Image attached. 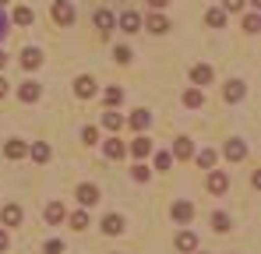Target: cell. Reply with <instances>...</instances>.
Returning <instances> with one entry per match:
<instances>
[{"instance_id":"obj_41","label":"cell","mask_w":261,"mask_h":254,"mask_svg":"<svg viewBox=\"0 0 261 254\" xmlns=\"http://www.w3.org/2000/svg\"><path fill=\"white\" fill-rule=\"evenodd\" d=\"M7 95V78H0V99Z\"/></svg>"},{"instance_id":"obj_32","label":"cell","mask_w":261,"mask_h":254,"mask_svg":"<svg viewBox=\"0 0 261 254\" xmlns=\"http://www.w3.org/2000/svg\"><path fill=\"white\" fill-rule=\"evenodd\" d=\"M43 254H64V244H60V240H46Z\"/></svg>"},{"instance_id":"obj_22","label":"cell","mask_w":261,"mask_h":254,"mask_svg":"<svg viewBox=\"0 0 261 254\" xmlns=\"http://www.w3.org/2000/svg\"><path fill=\"white\" fill-rule=\"evenodd\" d=\"M148 32H155V36H163V32H170V21H166L163 14H152V18H148Z\"/></svg>"},{"instance_id":"obj_25","label":"cell","mask_w":261,"mask_h":254,"mask_svg":"<svg viewBox=\"0 0 261 254\" xmlns=\"http://www.w3.org/2000/svg\"><path fill=\"white\" fill-rule=\"evenodd\" d=\"M130 152H134L138 159H145V156L152 152V141H148V138H134V145H130Z\"/></svg>"},{"instance_id":"obj_30","label":"cell","mask_w":261,"mask_h":254,"mask_svg":"<svg viewBox=\"0 0 261 254\" xmlns=\"http://www.w3.org/2000/svg\"><path fill=\"white\" fill-rule=\"evenodd\" d=\"M71 226L74 230H88V212H74L71 215Z\"/></svg>"},{"instance_id":"obj_18","label":"cell","mask_w":261,"mask_h":254,"mask_svg":"<svg viewBox=\"0 0 261 254\" xmlns=\"http://www.w3.org/2000/svg\"><path fill=\"white\" fill-rule=\"evenodd\" d=\"M191 215H194V205H191V201H176L173 205V219L176 222H191Z\"/></svg>"},{"instance_id":"obj_34","label":"cell","mask_w":261,"mask_h":254,"mask_svg":"<svg viewBox=\"0 0 261 254\" xmlns=\"http://www.w3.org/2000/svg\"><path fill=\"white\" fill-rule=\"evenodd\" d=\"M170 163H173L170 152H159V156H155V169H170Z\"/></svg>"},{"instance_id":"obj_3","label":"cell","mask_w":261,"mask_h":254,"mask_svg":"<svg viewBox=\"0 0 261 254\" xmlns=\"http://www.w3.org/2000/svg\"><path fill=\"white\" fill-rule=\"evenodd\" d=\"M212 78H216V74H212L208 64H194V67H191V82H194V88H205Z\"/></svg>"},{"instance_id":"obj_12","label":"cell","mask_w":261,"mask_h":254,"mask_svg":"<svg viewBox=\"0 0 261 254\" xmlns=\"http://www.w3.org/2000/svg\"><path fill=\"white\" fill-rule=\"evenodd\" d=\"M0 222H4V226H18V222H21V209H18V205H4V209H0Z\"/></svg>"},{"instance_id":"obj_2","label":"cell","mask_w":261,"mask_h":254,"mask_svg":"<svg viewBox=\"0 0 261 254\" xmlns=\"http://www.w3.org/2000/svg\"><path fill=\"white\" fill-rule=\"evenodd\" d=\"M74 194H78V205H82V209H92V205L99 201V187H95V184H82Z\"/></svg>"},{"instance_id":"obj_9","label":"cell","mask_w":261,"mask_h":254,"mask_svg":"<svg viewBox=\"0 0 261 254\" xmlns=\"http://www.w3.org/2000/svg\"><path fill=\"white\" fill-rule=\"evenodd\" d=\"M124 152H127V148H124L120 138H110V141L102 145V156H106V159H124Z\"/></svg>"},{"instance_id":"obj_28","label":"cell","mask_w":261,"mask_h":254,"mask_svg":"<svg viewBox=\"0 0 261 254\" xmlns=\"http://www.w3.org/2000/svg\"><path fill=\"white\" fill-rule=\"evenodd\" d=\"M212 230H216V233H226V230H229V215H226V212H216V215H212Z\"/></svg>"},{"instance_id":"obj_19","label":"cell","mask_w":261,"mask_h":254,"mask_svg":"<svg viewBox=\"0 0 261 254\" xmlns=\"http://www.w3.org/2000/svg\"><path fill=\"white\" fill-rule=\"evenodd\" d=\"M244 92H247L244 82H229V85H226V103H240V99H244Z\"/></svg>"},{"instance_id":"obj_23","label":"cell","mask_w":261,"mask_h":254,"mask_svg":"<svg viewBox=\"0 0 261 254\" xmlns=\"http://www.w3.org/2000/svg\"><path fill=\"white\" fill-rule=\"evenodd\" d=\"M29 156H32L36 163H46V159H49V145H46V141H36V145L29 148Z\"/></svg>"},{"instance_id":"obj_20","label":"cell","mask_w":261,"mask_h":254,"mask_svg":"<svg viewBox=\"0 0 261 254\" xmlns=\"http://www.w3.org/2000/svg\"><path fill=\"white\" fill-rule=\"evenodd\" d=\"M148 124H152V113H148V110H134V117H130V127H134V131H145Z\"/></svg>"},{"instance_id":"obj_13","label":"cell","mask_w":261,"mask_h":254,"mask_svg":"<svg viewBox=\"0 0 261 254\" xmlns=\"http://www.w3.org/2000/svg\"><path fill=\"white\" fill-rule=\"evenodd\" d=\"M39 64H43V53H39L36 46H29V49L21 53V67H25V71H32V67H39Z\"/></svg>"},{"instance_id":"obj_5","label":"cell","mask_w":261,"mask_h":254,"mask_svg":"<svg viewBox=\"0 0 261 254\" xmlns=\"http://www.w3.org/2000/svg\"><path fill=\"white\" fill-rule=\"evenodd\" d=\"M222 152H226V159H229V163H240V159L247 156V145L233 138V141H226V148H222Z\"/></svg>"},{"instance_id":"obj_11","label":"cell","mask_w":261,"mask_h":254,"mask_svg":"<svg viewBox=\"0 0 261 254\" xmlns=\"http://www.w3.org/2000/svg\"><path fill=\"white\" fill-rule=\"evenodd\" d=\"M39 95H43V88H39L36 82H25L21 88H18V99H21V103H36Z\"/></svg>"},{"instance_id":"obj_29","label":"cell","mask_w":261,"mask_h":254,"mask_svg":"<svg viewBox=\"0 0 261 254\" xmlns=\"http://www.w3.org/2000/svg\"><path fill=\"white\" fill-rule=\"evenodd\" d=\"M14 21H18V25H32V21H36V14H32L29 7H18V11H14Z\"/></svg>"},{"instance_id":"obj_14","label":"cell","mask_w":261,"mask_h":254,"mask_svg":"<svg viewBox=\"0 0 261 254\" xmlns=\"http://www.w3.org/2000/svg\"><path fill=\"white\" fill-rule=\"evenodd\" d=\"M226 187H229V176H226L222 169H216V173L208 176V191H212V194H222Z\"/></svg>"},{"instance_id":"obj_24","label":"cell","mask_w":261,"mask_h":254,"mask_svg":"<svg viewBox=\"0 0 261 254\" xmlns=\"http://www.w3.org/2000/svg\"><path fill=\"white\" fill-rule=\"evenodd\" d=\"M184 103H187L191 110H198V106L205 103V95H201V88H187V92H184Z\"/></svg>"},{"instance_id":"obj_7","label":"cell","mask_w":261,"mask_h":254,"mask_svg":"<svg viewBox=\"0 0 261 254\" xmlns=\"http://www.w3.org/2000/svg\"><path fill=\"white\" fill-rule=\"evenodd\" d=\"M117 25H120L124 32H138V29H141V14H138V11H124Z\"/></svg>"},{"instance_id":"obj_40","label":"cell","mask_w":261,"mask_h":254,"mask_svg":"<svg viewBox=\"0 0 261 254\" xmlns=\"http://www.w3.org/2000/svg\"><path fill=\"white\" fill-rule=\"evenodd\" d=\"M4 36H7V18L0 14V39H4Z\"/></svg>"},{"instance_id":"obj_15","label":"cell","mask_w":261,"mask_h":254,"mask_svg":"<svg viewBox=\"0 0 261 254\" xmlns=\"http://www.w3.org/2000/svg\"><path fill=\"white\" fill-rule=\"evenodd\" d=\"M173 156H176V159H191V156H194L191 138H176V141H173Z\"/></svg>"},{"instance_id":"obj_36","label":"cell","mask_w":261,"mask_h":254,"mask_svg":"<svg viewBox=\"0 0 261 254\" xmlns=\"http://www.w3.org/2000/svg\"><path fill=\"white\" fill-rule=\"evenodd\" d=\"M113 57H117V64H130V49H127V46H117Z\"/></svg>"},{"instance_id":"obj_39","label":"cell","mask_w":261,"mask_h":254,"mask_svg":"<svg viewBox=\"0 0 261 254\" xmlns=\"http://www.w3.org/2000/svg\"><path fill=\"white\" fill-rule=\"evenodd\" d=\"M7 247H11V240H7V230H4V226H0V254L7 251Z\"/></svg>"},{"instance_id":"obj_1","label":"cell","mask_w":261,"mask_h":254,"mask_svg":"<svg viewBox=\"0 0 261 254\" xmlns=\"http://www.w3.org/2000/svg\"><path fill=\"white\" fill-rule=\"evenodd\" d=\"M53 21H57V25H74V7H71V0H57V4H53Z\"/></svg>"},{"instance_id":"obj_8","label":"cell","mask_w":261,"mask_h":254,"mask_svg":"<svg viewBox=\"0 0 261 254\" xmlns=\"http://www.w3.org/2000/svg\"><path fill=\"white\" fill-rule=\"evenodd\" d=\"M95 29H99L102 36H110V32L117 29V18H113L110 11H99V14H95Z\"/></svg>"},{"instance_id":"obj_38","label":"cell","mask_w":261,"mask_h":254,"mask_svg":"<svg viewBox=\"0 0 261 254\" xmlns=\"http://www.w3.org/2000/svg\"><path fill=\"white\" fill-rule=\"evenodd\" d=\"M244 0H222V11H240Z\"/></svg>"},{"instance_id":"obj_26","label":"cell","mask_w":261,"mask_h":254,"mask_svg":"<svg viewBox=\"0 0 261 254\" xmlns=\"http://www.w3.org/2000/svg\"><path fill=\"white\" fill-rule=\"evenodd\" d=\"M194 159H198V166H201V169H212V166H216V152H212V148H201Z\"/></svg>"},{"instance_id":"obj_35","label":"cell","mask_w":261,"mask_h":254,"mask_svg":"<svg viewBox=\"0 0 261 254\" xmlns=\"http://www.w3.org/2000/svg\"><path fill=\"white\" fill-rule=\"evenodd\" d=\"M82 141H85V145H95V141H99V131H95V127H85V131H82Z\"/></svg>"},{"instance_id":"obj_31","label":"cell","mask_w":261,"mask_h":254,"mask_svg":"<svg viewBox=\"0 0 261 254\" xmlns=\"http://www.w3.org/2000/svg\"><path fill=\"white\" fill-rule=\"evenodd\" d=\"M106 103H110V106L124 103V92H120V88H106Z\"/></svg>"},{"instance_id":"obj_37","label":"cell","mask_w":261,"mask_h":254,"mask_svg":"<svg viewBox=\"0 0 261 254\" xmlns=\"http://www.w3.org/2000/svg\"><path fill=\"white\" fill-rule=\"evenodd\" d=\"M130 176H134V180H138V184H141V180H148V166H145V163H138V166H134V173H130Z\"/></svg>"},{"instance_id":"obj_6","label":"cell","mask_w":261,"mask_h":254,"mask_svg":"<svg viewBox=\"0 0 261 254\" xmlns=\"http://www.w3.org/2000/svg\"><path fill=\"white\" fill-rule=\"evenodd\" d=\"M194 247H198V237H194L191 230L176 233V251H184V254H194Z\"/></svg>"},{"instance_id":"obj_17","label":"cell","mask_w":261,"mask_h":254,"mask_svg":"<svg viewBox=\"0 0 261 254\" xmlns=\"http://www.w3.org/2000/svg\"><path fill=\"white\" fill-rule=\"evenodd\" d=\"M4 156L7 159H21V156H29V145L25 141H7L4 145Z\"/></svg>"},{"instance_id":"obj_10","label":"cell","mask_w":261,"mask_h":254,"mask_svg":"<svg viewBox=\"0 0 261 254\" xmlns=\"http://www.w3.org/2000/svg\"><path fill=\"white\" fill-rule=\"evenodd\" d=\"M120 230H124V219H120L117 212H110V215L102 219V233H106V237H117Z\"/></svg>"},{"instance_id":"obj_43","label":"cell","mask_w":261,"mask_h":254,"mask_svg":"<svg viewBox=\"0 0 261 254\" xmlns=\"http://www.w3.org/2000/svg\"><path fill=\"white\" fill-rule=\"evenodd\" d=\"M4 64H7V57H0V67H4Z\"/></svg>"},{"instance_id":"obj_16","label":"cell","mask_w":261,"mask_h":254,"mask_svg":"<svg viewBox=\"0 0 261 254\" xmlns=\"http://www.w3.org/2000/svg\"><path fill=\"white\" fill-rule=\"evenodd\" d=\"M64 219H67V212H64L60 201H49V205H46V222H53V226H57V222H64Z\"/></svg>"},{"instance_id":"obj_21","label":"cell","mask_w":261,"mask_h":254,"mask_svg":"<svg viewBox=\"0 0 261 254\" xmlns=\"http://www.w3.org/2000/svg\"><path fill=\"white\" fill-rule=\"evenodd\" d=\"M102 127H106V131H120V127H124V117H120L117 110H106V117H102Z\"/></svg>"},{"instance_id":"obj_4","label":"cell","mask_w":261,"mask_h":254,"mask_svg":"<svg viewBox=\"0 0 261 254\" xmlns=\"http://www.w3.org/2000/svg\"><path fill=\"white\" fill-rule=\"evenodd\" d=\"M74 95H78V99H92V95H95V78H92V74H82V78L74 82Z\"/></svg>"},{"instance_id":"obj_42","label":"cell","mask_w":261,"mask_h":254,"mask_svg":"<svg viewBox=\"0 0 261 254\" xmlns=\"http://www.w3.org/2000/svg\"><path fill=\"white\" fill-rule=\"evenodd\" d=\"M148 4H152V7H166L170 0H148Z\"/></svg>"},{"instance_id":"obj_27","label":"cell","mask_w":261,"mask_h":254,"mask_svg":"<svg viewBox=\"0 0 261 254\" xmlns=\"http://www.w3.org/2000/svg\"><path fill=\"white\" fill-rule=\"evenodd\" d=\"M205 21H208L212 29H222V21H226V11H222V7H212V11L205 14Z\"/></svg>"},{"instance_id":"obj_44","label":"cell","mask_w":261,"mask_h":254,"mask_svg":"<svg viewBox=\"0 0 261 254\" xmlns=\"http://www.w3.org/2000/svg\"><path fill=\"white\" fill-rule=\"evenodd\" d=\"M0 4H4V0H0Z\"/></svg>"},{"instance_id":"obj_33","label":"cell","mask_w":261,"mask_h":254,"mask_svg":"<svg viewBox=\"0 0 261 254\" xmlns=\"http://www.w3.org/2000/svg\"><path fill=\"white\" fill-rule=\"evenodd\" d=\"M258 25H261L258 14H247V18H244V32H258Z\"/></svg>"}]
</instances>
